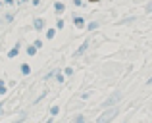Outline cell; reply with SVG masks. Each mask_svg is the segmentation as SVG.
<instances>
[{
	"label": "cell",
	"mask_w": 152,
	"mask_h": 123,
	"mask_svg": "<svg viewBox=\"0 0 152 123\" xmlns=\"http://www.w3.org/2000/svg\"><path fill=\"white\" fill-rule=\"evenodd\" d=\"M89 2H91V4H98V2H100V0H89Z\"/></svg>",
	"instance_id": "obj_1"
}]
</instances>
